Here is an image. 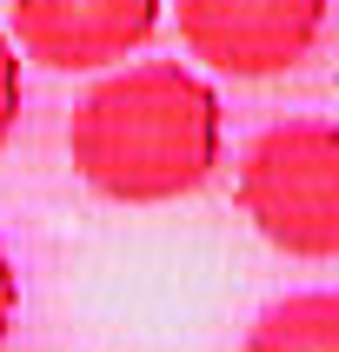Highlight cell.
I'll return each mask as SVG.
<instances>
[{"mask_svg":"<svg viewBox=\"0 0 339 352\" xmlns=\"http://www.w3.org/2000/svg\"><path fill=\"white\" fill-rule=\"evenodd\" d=\"M219 94L179 60L107 67L67 120L74 173L113 206H173L219 173Z\"/></svg>","mask_w":339,"mask_h":352,"instance_id":"6da1fadb","label":"cell"},{"mask_svg":"<svg viewBox=\"0 0 339 352\" xmlns=\"http://www.w3.org/2000/svg\"><path fill=\"white\" fill-rule=\"evenodd\" d=\"M166 0H7L20 60L47 74H107L160 34Z\"/></svg>","mask_w":339,"mask_h":352,"instance_id":"277c9868","label":"cell"},{"mask_svg":"<svg viewBox=\"0 0 339 352\" xmlns=\"http://www.w3.org/2000/svg\"><path fill=\"white\" fill-rule=\"evenodd\" d=\"M333 87H339V74H333Z\"/></svg>","mask_w":339,"mask_h":352,"instance_id":"ba28073f","label":"cell"},{"mask_svg":"<svg viewBox=\"0 0 339 352\" xmlns=\"http://www.w3.org/2000/svg\"><path fill=\"white\" fill-rule=\"evenodd\" d=\"M239 213L286 259H339V126L273 120L239 153Z\"/></svg>","mask_w":339,"mask_h":352,"instance_id":"7a4b0ae2","label":"cell"},{"mask_svg":"<svg viewBox=\"0 0 339 352\" xmlns=\"http://www.w3.org/2000/svg\"><path fill=\"white\" fill-rule=\"evenodd\" d=\"M239 352H339V293H293L253 319Z\"/></svg>","mask_w":339,"mask_h":352,"instance_id":"5b68a950","label":"cell"},{"mask_svg":"<svg viewBox=\"0 0 339 352\" xmlns=\"http://www.w3.org/2000/svg\"><path fill=\"white\" fill-rule=\"evenodd\" d=\"M333 0H173L179 47L226 80H279L319 47Z\"/></svg>","mask_w":339,"mask_h":352,"instance_id":"3957f363","label":"cell"},{"mask_svg":"<svg viewBox=\"0 0 339 352\" xmlns=\"http://www.w3.org/2000/svg\"><path fill=\"white\" fill-rule=\"evenodd\" d=\"M14 319H20V273H14V259H7V246H0V346L14 333Z\"/></svg>","mask_w":339,"mask_h":352,"instance_id":"52a82bcc","label":"cell"},{"mask_svg":"<svg viewBox=\"0 0 339 352\" xmlns=\"http://www.w3.org/2000/svg\"><path fill=\"white\" fill-rule=\"evenodd\" d=\"M20 107H27V80H20V47H14V34L0 27V146L14 140Z\"/></svg>","mask_w":339,"mask_h":352,"instance_id":"8992f818","label":"cell"}]
</instances>
